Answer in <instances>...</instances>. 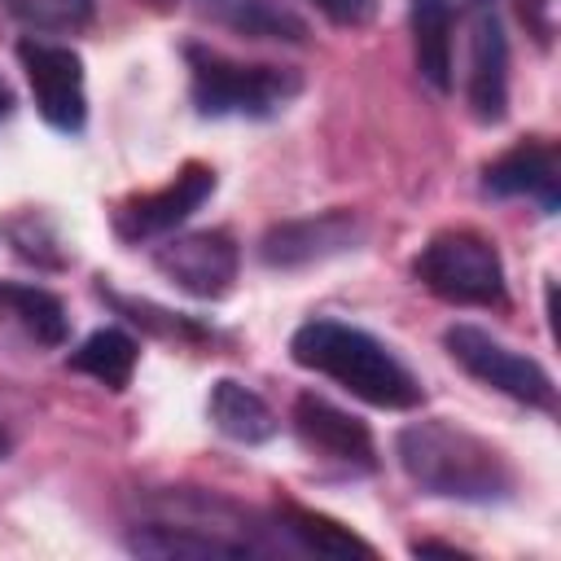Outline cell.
Wrapping results in <instances>:
<instances>
[{
	"label": "cell",
	"instance_id": "cell-15",
	"mask_svg": "<svg viewBox=\"0 0 561 561\" xmlns=\"http://www.w3.org/2000/svg\"><path fill=\"white\" fill-rule=\"evenodd\" d=\"M206 412H210V425L232 438V443H245V447H259L267 438H276L280 421L276 412L267 408V399L259 390H250L245 381H232V377H219L210 386V399H206Z\"/></svg>",
	"mask_w": 561,
	"mask_h": 561
},
{
	"label": "cell",
	"instance_id": "cell-1",
	"mask_svg": "<svg viewBox=\"0 0 561 561\" xmlns=\"http://www.w3.org/2000/svg\"><path fill=\"white\" fill-rule=\"evenodd\" d=\"M394 456L408 482L434 500L504 504L517 486L504 451L447 416H425L403 425L394 434Z\"/></svg>",
	"mask_w": 561,
	"mask_h": 561
},
{
	"label": "cell",
	"instance_id": "cell-21",
	"mask_svg": "<svg viewBox=\"0 0 561 561\" xmlns=\"http://www.w3.org/2000/svg\"><path fill=\"white\" fill-rule=\"evenodd\" d=\"M517 13L526 22V31L535 35V44L548 48L557 35V0H517Z\"/></svg>",
	"mask_w": 561,
	"mask_h": 561
},
{
	"label": "cell",
	"instance_id": "cell-17",
	"mask_svg": "<svg viewBox=\"0 0 561 561\" xmlns=\"http://www.w3.org/2000/svg\"><path fill=\"white\" fill-rule=\"evenodd\" d=\"M451 31H456L451 0H412V57H416V75L434 92L451 88Z\"/></svg>",
	"mask_w": 561,
	"mask_h": 561
},
{
	"label": "cell",
	"instance_id": "cell-8",
	"mask_svg": "<svg viewBox=\"0 0 561 561\" xmlns=\"http://www.w3.org/2000/svg\"><path fill=\"white\" fill-rule=\"evenodd\" d=\"M465 39H469V75L465 101L482 127L508 118V35L500 0H465Z\"/></svg>",
	"mask_w": 561,
	"mask_h": 561
},
{
	"label": "cell",
	"instance_id": "cell-25",
	"mask_svg": "<svg viewBox=\"0 0 561 561\" xmlns=\"http://www.w3.org/2000/svg\"><path fill=\"white\" fill-rule=\"evenodd\" d=\"M4 456H9V430L0 425V460H4Z\"/></svg>",
	"mask_w": 561,
	"mask_h": 561
},
{
	"label": "cell",
	"instance_id": "cell-14",
	"mask_svg": "<svg viewBox=\"0 0 561 561\" xmlns=\"http://www.w3.org/2000/svg\"><path fill=\"white\" fill-rule=\"evenodd\" d=\"M197 13L232 35H245V39L307 44V35H311L307 18L289 0H197Z\"/></svg>",
	"mask_w": 561,
	"mask_h": 561
},
{
	"label": "cell",
	"instance_id": "cell-26",
	"mask_svg": "<svg viewBox=\"0 0 561 561\" xmlns=\"http://www.w3.org/2000/svg\"><path fill=\"white\" fill-rule=\"evenodd\" d=\"M158 4H167V0H158Z\"/></svg>",
	"mask_w": 561,
	"mask_h": 561
},
{
	"label": "cell",
	"instance_id": "cell-22",
	"mask_svg": "<svg viewBox=\"0 0 561 561\" xmlns=\"http://www.w3.org/2000/svg\"><path fill=\"white\" fill-rule=\"evenodd\" d=\"M333 26H368L377 18V0H311Z\"/></svg>",
	"mask_w": 561,
	"mask_h": 561
},
{
	"label": "cell",
	"instance_id": "cell-12",
	"mask_svg": "<svg viewBox=\"0 0 561 561\" xmlns=\"http://www.w3.org/2000/svg\"><path fill=\"white\" fill-rule=\"evenodd\" d=\"M289 425H294L298 443L311 456H320L329 465H342L351 473H373L377 469V447H373L368 425L359 416L333 408L329 399H320L311 390L298 394L294 399V412H289Z\"/></svg>",
	"mask_w": 561,
	"mask_h": 561
},
{
	"label": "cell",
	"instance_id": "cell-7",
	"mask_svg": "<svg viewBox=\"0 0 561 561\" xmlns=\"http://www.w3.org/2000/svg\"><path fill=\"white\" fill-rule=\"evenodd\" d=\"M18 61L26 70L31 96L39 118L61 131V136H79L88 127V88H83V57L70 44H53L39 35H26L18 44Z\"/></svg>",
	"mask_w": 561,
	"mask_h": 561
},
{
	"label": "cell",
	"instance_id": "cell-16",
	"mask_svg": "<svg viewBox=\"0 0 561 561\" xmlns=\"http://www.w3.org/2000/svg\"><path fill=\"white\" fill-rule=\"evenodd\" d=\"M0 316L35 346H61L70 337V316L61 307V298L44 285H26V280H0Z\"/></svg>",
	"mask_w": 561,
	"mask_h": 561
},
{
	"label": "cell",
	"instance_id": "cell-23",
	"mask_svg": "<svg viewBox=\"0 0 561 561\" xmlns=\"http://www.w3.org/2000/svg\"><path fill=\"white\" fill-rule=\"evenodd\" d=\"M430 552H443V557H465L456 543H434V539H421V543H412V557H430Z\"/></svg>",
	"mask_w": 561,
	"mask_h": 561
},
{
	"label": "cell",
	"instance_id": "cell-3",
	"mask_svg": "<svg viewBox=\"0 0 561 561\" xmlns=\"http://www.w3.org/2000/svg\"><path fill=\"white\" fill-rule=\"evenodd\" d=\"M127 552L153 561H210L259 557L263 543L245 526V513L206 491H162L149 513L127 530Z\"/></svg>",
	"mask_w": 561,
	"mask_h": 561
},
{
	"label": "cell",
	"instance_id": "cell-11",
	"mask_svg": "<svg viewBox=\"0 0 561 561\" xmlns=\"http://www.w3.org/2000/svg\"><path fill=\"white\" fill-rule=\"evenodd\" d=\"M364 241V224L351 210H320L307 219H285L276 228L263 232L259 241V259L276 272H298L324 259H337L346 250H355Z\"/></svg>",
	"mask_w": 561,
	"mask_h": 561
},
{
	"label": "cell",
	"instance_id": "cell-19",
	"mask_svg": "<svg viewBox=\"0 0 561 561\" xmlns=\"http://www.w3.org/2000/svg\"><path fill=\"white\" fill-rule=\"evenodd\" d=\"M280 530L302 548V552H320V557H351V552H364L373 557V543L359 539L355 530H346L342 522L324 517V513H311V508H298V504H280L276 513Z\"/></svg>",
	"mask_w": 561,
	"mask_h": 561
},
{
	"label": "cell",
	"instance_id": "cell-4",
	"mask_svg": "<svg viewBox=\"0 0 561 561\" xmlns=\"http://www.w3.org/2000/svg\"><path fill=\"white\" fill-rule=\"evenodd\" d=\"M184 66L188 96L202 118H276L302 92V75L294 66L232 61L206 44H188Z\"/></svg>",
	"mask_w": 561,
	"mask_h": 561
},
{
	"label": "cell",
	"instance_id": "cell-2",
	"mask_svg": "<svg viewBox=\"0 0 561 561\" xmlns=\"http://www.w3.org/2000/svg\"><path fill=\"white\" fill-rule=\"evenodd\" d=\"M289 355L298 368L337 381L342 390H351L355 399H364L373 408L412 412L425 403L416 373L381 337H373L368 329H355L346 320L316 316V320L298 324L289 337Z\"/></svg>",
	"mask_w": 561,
	"mask_h": 561
},
{
	"label": "cell",
	"instance_id": "cell-5",
	"mask_svg": "<svg viewBox=\"0 0 561 561\" xmlns=\"http://www.w3.org/2000/svg\"><path fill=\"white\" fill-rule=\"evenodd\" d=\"M412 276L451 307H508L504 259L491 237L473 228H443L434 232L421 254L412 259Z\"/></svg>",
	"mask_w": 561,
	"mask_h": 561
},
{
	"label": "cell",
	"instance_id": "cell-20",
	"mask_svg": "<svg viewBox=\"0 0 561 561\" xmlns=\"http://www.w3.org/2000/svg\"><path fill=\"white\" fill-rule=\"evenodd\" d=\"M0 9L35 35H75L92 22L96 0H0Z\"/></svg>",
	"mask_w": 561,
	"mask_h": 561
},
{
	"label": "cell",
	"instance_id": "cell-9",
	"mask_svg": "<svg viewBox=\"0 0 561 561\" xmlns=\"http://www.w3.org/2000/svg\"><path fill=\"white\" fill-rule=\"evenodd\" d=\"M215 171L206 162H184L175 171V180H167L162 188L153 193H136L127 202H118L114 210V232L118 241L127 245H140V241H158V237H171L193 210H202V202L215 197Z\"/></svg>",
	"mask_w": 561,
	"mask_h": 561
},
{
	"label": "cell",
	"instance_id": "cell-10",
	"mask_svg": "<svg viewBox=\"0 0 561 561\" xmlns=\"http://www.w3.org/2000/svg\"><path fill=\"white\" fill-rule=\"evenodd\" d=\"M153 267L193 298H224L237 280L241 250L232 232L224 228H197V232H171L153 250Z\"/></svg>",
	"mask_w": 561,
	"mask_h": 561
},
{
	"label": "cell",
	"instance_id": "cell-13",
	"mask_svg": "<svg viewBox=\"0 0 561 561\" xmlns=\"http://www.w3.org/2000/svg\"><path fill=\"white\" fill-rule=\"evenodd\" d=\"M482 193L486 197H526L539 206V215H557L561 206V149L552 140H517L495 162L482 167Z\"/></svg>",
	"mask_w": 561,
	"mask_h": 561
},
{
	"label": "cell",
	"instance_id": "cell-6",
	"mask_svg": "<svg viewBox=\"0 0 561 561\" xmlns=\"http://www.w3.org/2000/svg\"><path fill=\"white\" fill-rule=\"evenodd\" d=\"M443 346H447V355L473 381H482V386H491V390H500V394H508V399H517L526 408H539V412H552L557 408V386H552L548 368L539 359L504 346L486 329L460 320V324H451L443 333Z\"/></svg>",
	"mask_w": 561,
	"mask_h": 561
},
{
	"label": "cell",
	"instance_id": "cell-18",
	"mask_svg": "<svg viewBox=\"0 0 561 561\" xmlns=\"http://www.w3.org/2000/svg\"><path fill=\"white\" fill-rule=\"evenodd\" d=\"M136 359H140V346L131 333L123 329H96L88 333L75 351H70V368L101 381L105 390H127L131 386V373H136Z\"/></svg>",
	"mask_w": 561,
	"mask_h": 561
},
{
	"label": "cell",
	"instance_id": "cell-24",
	"mask_svg": "<svg viewBox=\"0 0 561 561\" xmlns=\"http://www.w3.org/2000/svg\"><path fill=\"white\" fill-rule=\"evenodd\" d=\"M13 114V88L4 83V75H0V123Z\"/></svg>",
	"mask_w": 561,
	"mask_h": 561
}]
</instances>
